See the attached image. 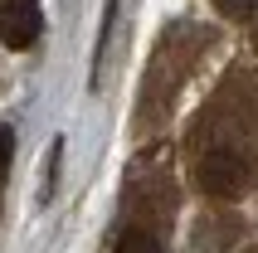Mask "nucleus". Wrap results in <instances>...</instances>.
Returning <instances> with one entry per match:
<instances>
[{
    "mask_svg": "<svg viewBox=\"0 0 258 253\" xmlns=\"http://www.w3.org/2000/svg\"><path fill=\"white\" fill-rule=\"evenodd\" d=\"M39 39V0H0V44L29 49Z\"/></svg>",
    "mask_w": 258,
    "mask_h": 253,
    "instance_id": "1",
    "label": "nucleus"
},
{
    "mask_svg": "<svg viewBox=\"0 0 258 253\" xmlns=\"http://www.w3.org/2000/svg\"><path fill=\"white\" fill-rule=\"evenodd\" d=\"M200 180H205L210 195H234V190L244 185V161L229 156V151H210L200 161Z\"/></svg>",
    "mask_w": 258,
    "mask_h": 253,
    "instance_id": "2",
    "label": "nucleus"
},
{
    "mask_svg": "<svg viewBox=\"0 0 258 253\" xmlns=\"http://www.w3.org/2000/svg\"><path fill=\"white\" fill-rule=\"evenodd\" d=\"M117 253H161V243L151 239V234H142V229H127V234L117 239Z\"/></svg>",
    "mask_w": 258,
    "mask_h": 253,
    "instance_id": "3",
    "label": "nucleus"
},
{
    "mask_svg": "<svg viewBox=\"0 0 258 253\" xmlns=\"http://www.w3.org/2000/svg\"><path fill=\"white\" fill-rule=\"evenodd\" d=\"M10 156H15V132L0 122V185H5V170H10Z\"/></svg>",
    "mask_w": 258,
    "mask_h": 253,
    "instance_id": "4",
    "label": "nucleus"
},
{
    "mask_svg": "<svg viewBox=\"0 0 258 253\" xmlns=\"http://www.w3.org/2000/svg\"><path fill=\"white\" fill-rule=\"evenodd\" d=\"M219 5H224V10H234V15H244V10H253L258 0H219Z\"/></svg>",
    "mask_w": 258,
    "mask_h": 253,
    "instance_id": "5",
    "label": "nucleus"
}]
</instances>
